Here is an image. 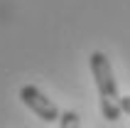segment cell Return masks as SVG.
I'll return each instance as SVG.
<instances>
[{"label": "cell", "mask_w": 130, "mask_h": 128, "mask_svg": "<svg viewBox=\"0 0 130 128\" xmlns=\"http://www.w3.org/2000/svg\"><path fill=\"white\" fill-rule=\"evenodd\" d=\"M20 99L22 104L37 116V118H42L44 123H57L61 118V111L57 108V104L52 99H47V94L42 89H37L35 84H25L20 89Z\"/></svg>", "instance_id": "cell-2"}, {"label": "cell", "mask_w": 130, "mask_h": 128, "mask_svg": "<svg viewBox=\"0 0 130 128\" xmlns=\"http://www.w3.org/2000/svg\"><path fill=\"white\" fill-rule=\"evenodd\" d=\"M120 108H123V113L130 116V96H120Z\"/></svg>", "instance_id": "cell-4"}, {"label": "cell", "mask_w": 130, "mask_h": 128, "mask_svg": "<svg viewBox=\"0 0 130 128\" xmlns=\"http://www.w3.org/2000/svg\"><path fill=\"white\" fill-rule=\"evenodd\" d=\"M59 128H81V118H79V113H76V111H61Z\"/></svg>", "instance_id": "cell-3"}, {"label": "cell", "mask_w": 130, "mask_h": 128, "mask_svg": "<svg viewBox=\"0 0 130 128\" xmlns=\"http://www.w3.org/2000/svg\"><path fill=\"white\" fill-rule=\"evenodd\" d=\"M88 64H91V74L96 79V89H98V96H101V113L106 121L113 123L123 116L120 91H118V81L113 76V67H110L108 57L103 52H91Z\"/></svg>", "instance_id": "cell-1"}]
</instances>
